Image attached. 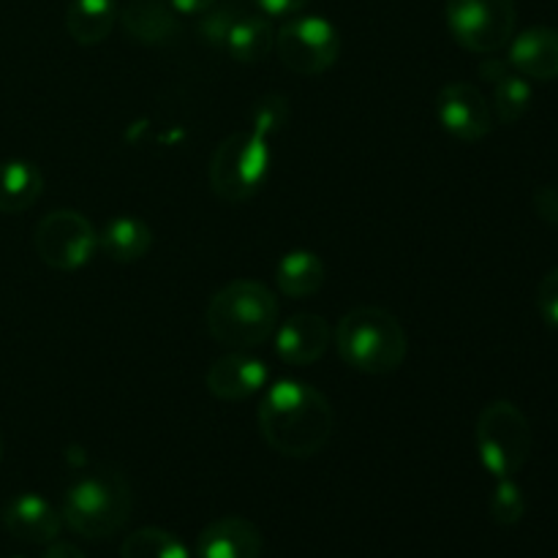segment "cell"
<instances>
[{
    "label": "cell",
    "instance_id": "cell-1",
    "mask_svg": "<svg viewBox=\"0 0 558 558\" xmlns=\"http://www.w3.org/2000/svg\"><path fill=\"white\" fill-rule=\"evenodd\" d=\"M289 123V101L267 93L251 112V129L227 136L210 158V189L223 202H248L272 167V134Z\"/></svg>",
    "mask_w": 558,
    "mask_h": 558
},
{
    "label": "cell",
    "instance_id": "cell-2",
    "mask_svg": "<svg viewBox=\"0 0 558 558\" xmlns=\"http://www.w3.org/2000/svg\"><path fill=\"white\" fill-rule=\"evenodd\" d=\"M259 428L278 456L303 461L325 450L336 428V412L308 381L278 379L262 398Z\"/></svg>",
    "mask_w": 558,
    "mask_h": 558
},
{
    "label": "cell",
    "instance_id": "cell-3",
    "mask_svg": "<svg viewBox=\"0 0 558 558\" xmlns=\"http://www.w3.org/2000/svg\"><path fill=\"white\" fill-rule=\"evenodd\" d=\"M205 319L207 330L221 347L248 352L276 332L278 300L265 283L240 278L213 294Z\"/></svg>",
    "mask_w": 558,
    "mask_h": 558
},
{
    "label": "cell",
    "instance_id": "cell-4",
    "mask_svg": "<svg viewBox=\"0 0 558 558\" xmlns=\"http://www.w3.org/2000/svg\"><path fill=\"white\" fill-rule=\"evenodd\" d=\"M338 357L360 374L385 376L403 365L409 352L407 330L385 308L360 305L336 327Z\"/></svg>",
    "mask_w": 558,
    "mask_h": 558
},
{
    "label": "cell",
    "instance_id": "cell-5",
    "mask_svg": "<svg viewBox=\"0 0 558 558\" xmlns=\"http://www.w3.org/2000/svg\"><path fill=\"white\" fill-rule=\"evenodd\" d=\"M60 515L71 532L93 543L114 537L131 518L129 480L114 469H98L74 480L63 494Z\"/></svg>",
    "mask_w": 558,
    "mask_h": 558
},
{
    "label": "cell",
    "instance_id": "cell-6",
    "mask_svg": "<svg viewBox=\"0 0 558 558\" xmlns=\"http://www.w3.org/2000/svg\"><path fill=\"white\" fill-rule=\"evenodd\" d=\"M474 439L485 472L496 480L515 477L532 456V425L510 401H494L480 412Z\"/></svg>",
    "mask_w": 558,
    "mask_h": 558
},
{
    "label": "cell",
    "instance_id": "cell-7",
    "mask_svg": "<svg viewBox=\"0 0 558 558\" xmlns=\"http://www.w3.org/2000/svg\"><path fill=\"white\" fill-rule=\"evenodd\" d=\"M445 20L452 38L469 52L494 54L515 36V0H447Z\"/></svg>",
    "mask_w": 558,
    "mask_h": 558
},
{
    "label": "cell",
    "instance_id": "cell-8",
    "mask_svg": "<svg viewBox=\"0 0 558 558\" xmlns=\"http://www.w3.org/2000/svg\"><path fill=\"white\" fill-rule=\"evenodd\" d=\"M276 49L278 58L289 71L316 76L336 65L338 54H341V33L325 16H292L278 31Z\"/></svg>",
    "mask_w": 558,
    "mask_h": 558
},
{
    "label": "cell",
    "instance_id": "cell-9",
    "mask_svg": "<svg viewBox=\"0 0 558 558\" xmlns=\"http://www.w3.org/2000/svg\"><path fill=\"white\" fill-rule=\"evenodd\" d=\"M38 256L52 270H80L96 256L98 232L82 213L52 210L38 221L33 234Z\"/></svg>",
    "mask_w": 558,
    "mask_h": 558
},
{
    "label": "cell",
    "instance_id": "cell-10",
    "mask_svg": "<svg viewBox=\"0 0 558 558\" xmlns=\"http://www.w3.org/2000/svg\"><path fill=\"white\" fill-rule=\"evenodd\" d=\"M436 118L441 129L461 142H480L494 131V109L480 87L450 82L436 96Z\"/></svg>",
    "mask_w": 558,
    "mask_h": 558
},
{
    "label": "cell",
    "instance_id": "cell-11",
    "mask_svg": "<svg viewBox=\"0 0 558 558\" xmlns=\"http://www.w3.org/2000/svg\"><path fill=\"white\" fill-rule=\"evenodd\" d=\"M276 354L281 363L303 368V365H314L322 354L330 347V327L327 319L319 314H294L276 327Z\"/></svg>",
    "mask_w": 558,
    "mask_h": 558
},
{
    "label": "cell",
    "instance_id": "cell-12",
    "mask_svg": "<svg viewBox=\"0 0 558 558\" xmlns=\"http://www.w3.org/2000/svg\"><path fill=\"white\" fill-rule=\"evenodd\" d=\"M267 381H270L267 365L245 352H232L227 357H218L207 368L205 376L210 396L221 398V401H245V398L265 390Z\"/></svg>",
    "mask_w": 558,
    "mask_h": 558
},
{
    "label": "cell",
    "instance_id": "cell-13",
    "mask_svg": "<svg viewBox=\"0 0 558 558\" xmlns=\"http://www.w3.org/2000/svg\"><path fill=\"white\" fill-rule=\"evenodd\" d=\"M63 515L38 494H20L3 507V526L27 545H49L60 534Z\"/></svg>",
    "mask_w": 558,
    "mask_h": 558
},
{
    "label": "cell",
    "instance_id": "cell-14",
    "mask_svg": "<svg viewBox=\"0 0 558 558\" xmlns=\"http://www.w3.org/2000/svg\"><path fill=\"white\" fill-rule=\"evenodd\" d=\"M272 47H276V31H272L270 16L245 9L243 3L238 5L218 44V49H223L238 63H262L272 52Z\"/></svg>",
    "mask_w": 558,
    "mask_h": 558
},
{
    "label": "cell",
    "instance_id": "cell-15",
    "mask_svg": "<svg viewBox=\"0 0 558 558\" xmlns=\"http://www.w3.org/2000/svg\"><path fill=\"white\" fill-rule=\"evenodd\" d=\"M262 532L248 518L227 515L207 523L196 539V558H259Z\"/></svg>",
    "mask_w": 558,
    "mask_h": 558
},
{
    "label": "cell",
    "instance_id": "cell-16",
    "mask_svg": "<svg viewBox=\"0 0 558 558\" xmlns=\"http://www.w3.org/2000/svg\"><path fill=\"white\" fill-rule=\"evenodd\" d=\"M507 63L526 80H558V31L554 27H529V31L512 36Z\"/></svg>",
    "mask_w": 558,
    "mask_h": 558
},
{
    "label": "cell",
    "instance_id": "cell-17",
    "mask_svg": "<svg viewBox=\"0 0 558 558\" xmlns=\"http://www.w3.org/2000/svg\"><path fill=\"white\" fill-rule=\"evenodd\" d=\"M120 25L123 31L134 38L136 44H147V47H158V44H169L178 38L180 22L172 5L163 0H134L123 9Z\"/></svg>",
    "mask_w": 558,
    "mask_h": 558
},
{
    "label": "cell",
    "instance_id": "cell-18",
    "mask_svg": "<svg viewBox=\"0 0 558 558\" xmlns=\"http://www.w3.org/2000/svg\"><path fill=\"white\" fill-rule=\"evenodd\" d=\"M325 262L308 248L289 251L276 265V283L287 298H311L325 287Z\"/></svg>",
    "mask_w": 558,
    "mask_h": 558
},
{
    "label": "cell",
    "instance_id": "cell-19",
    "mask_svg": "<svg viewBox=\"0 0 558 558\" xmlns=\"http://www.w3.org/2000/svg\"><path fill=\"white\" fill-rule=\"evenodd\" d=\"M153 245V232L145 221L134 216H118L104 227L98 234V248L109 256L112 262L129 265V262H140L147 256Z\"/></svg>",
    "mask_w": 558,
    "mask_h": 558
},
{
    "label": "cell",
    "instance_id": "cell-20",
    "mask_svg": "<svg viewBox=\"0 0 558 558\" xmlns=\"http://www.w3.org/2000/svg\"><path fill=\"white\" fill-rule=\"evenodd\" d=\"M118 22L114 0H71L65 11V27L82 47H96L112 33Z\"/></svg>",
    "mask_w": 558,
    "mask_h": 558
},
{
    "label": "cell",
    "instance_id": "cell-21",
    "mask_svg": "<svg viewBox=\"0 0 558 558\" xmlns=\"http://www.w3.org/2000/svg\"><path fill=\"white\" fill-rule=\"evenodd\" d=\"M44 191V174L31 161L0 163V213H22L38 202Z\"/></svg>",
    "mask_w": 558,
    "mask_h": 558
},
{
    "label": "cell",
    "instance_id": "cell-22",
    "mask_svg": "<svg viewBox=\"0 0 558 558\" xmlns=\"http://www.w3.org/2000/svg\"><path fill=\"white\" fill-rule=\"evenodd\" d=\"M120 558H191L189 548L178 534L167 529H136L120 545Z\"/></svg>",
    "mask_w": 558,
    "mask_h": 558
},
{
    "label": "cell",
    "instance_id": "cell-23",
    "mask_svg": "<svg viewBox=\"0 0 558 558\" xmlns=\"http://www.w3.org/2000/svg\"><path fill=\"white\" fill-rule=\"evenodd\" d=\"M534 90L526 76L505 74L499 82H494V112L505 125L518 123L532 107Z\"/></svg>",
    "mask_w": 558,
    "mask_h": 558
},
{
    "label": "cell",
    "instance_id": "cell-24",
    "mask_svg": "<svg viewBox=\"0 0 558 558\" xmlns=\"http://www.w3.org/2000/svg\"><path fill=\"white\" fill-rule=\"evenodd\" d=\"M523 515H526V496H523L521 485L512 477L496 480V488L490 494V518H494V523L510 529L521 523Z\"/></svg>",
    "mask_w": 558,
    "mask_h": 558
},
{
    "label": "cell",
    "instance_id": "cell-25",
    "mask_svg": "<svg viewBox=\"0 0 558 558\" xmlns=\"http://www.w3.org/2000/svg\"><path fill=\"white\" fill-rule=\"evenodd\" d=\"M537 305L543 319L548 322L550 327H558V267H554L550 272H545V278L539 281Z\"/></svg>",
    "mask_w": 558,
    "mask_h": 558
},
{
    "label": "cell",
    "instance_id": "cell-26",
    "mask_svg": "<svg viewBox=\"0 0 558 558\" xmlns=\"http://www.w3.org/2000/svg\"><path fill=\"white\" fill-rule=\"evenodd\" d=\"M532 205H534V213H537L545 223H554V227H558V189L556 185H543V189L534 191Z\"/></svg>",
    "mask_w": 558,
    "mask_h": 558
},
{
    "label": "cell",
    "instance_id": "cell-27",
    "mask_svg": "<svg viewBox=\"0 0 558 558\" xmlns=\"http://www.w3.org/2000/svg\"><path fill=\"white\" fill-rule=\"evenodd\" d=\"M265 16H298L311 0H254Z\"/></svg>",
    "mask_w": 558,
    "mask_h": 558
},
{
    "label": "cell",
    "instance_id": "cell-28",
    "mask_svg": "<svg viewBox=\"0 0 558 558\" xmlns=\"http://www.w3.org/2000/svg\"><path fill=\"white\" fill-rule=\"evenodd\" d=\"M172 5L174 14H185V16H194V14H205L207 9L216 5V0H167Z\"/></svg>",
    "mask_w": 558,
    "mask_h": 558
},
{
    "label": "cell",
    "instance_id": "cell-29",
    "mask_svg": "<svg viewBox=\"0 0 558 558\" xmlns=\"http://www.w3.org/2000/svg\"><path fill=\"white\" fill-rule=\"evenodd\" d=\"M505 74H510V63H507V60L490 58L480 65V76H483L485 82H490V85H494V82H499Z\"/></svg>",
    "mask_w": 558,
    "mask_h": 558
},
{
    "label": "cell",
    "instance_id": "cell-30",
    "mask_svg": "<svg viewBox=\"0 0 558 558\" xmlns=\"http://www.w3.org/2000/svg\"><path fill=\"white\" fill-rule=\"evenodd\" d=\"M41 558H85V554L71 543H49Z\"/></svg>",
    "mask_w": 558,
    "mask_h": 558
},
{
    "label": "cell",
    "instance_id": "cell-31",
    "mask_svg": "<svg viewBox=\"0 0 558 558\" xmlns=\"http://www.w3.org/2000/svg\"><path fill=\"white\" fill-rule=\"evenodd\" d=\"M3 452H5V441H3V434H0V461H3Z\"/></svg>",
    "mask_w": 558,
    "mask_h": 558
},
{
    "label": "cell",
    "instance_id": "cell-32",
    "mask_svg": "<svg viewBox=\"0 0 558 558\" xmlns=\"http://www.w3.org/2000/svg\"><path fill=\"white\" fill-rule=\"evenodd\" d=\"M14 558H22V556H14Z\"/></svg>",
    "mask_w": 558,
    "mask_h": 558
}]
</instances>
